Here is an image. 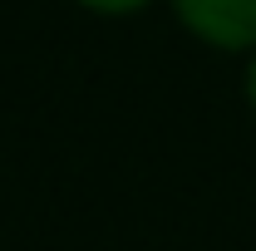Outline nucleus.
Instances as JSON below:
<instances>
[{
  "mask_svg": "<svg viewBox=\"0 0 256 251\" xmlns=\"http://www.w3.org/2000/svg\"><path fill=\"white\" fill-rule=\"evenodd\" d=\"M172 15L212 50H256V0H172Z\"/></svg>",
  "mask_w": 256,
  "mask_h": 251,
  "instance_id": "nucleus-1",
  "label": "nucleus"
},
{
  "mask_svg": "<svg viewBox=\"0 0 256 251\" xmlns=\"http://www.w3.org/2000/svg\"><path fill=\"white\" fill-rule=\"evenodd\" d=\"M84 10H94V15H108V20H124V15H138L148 0H79Z\"/></svg>",
  "mask_w": 256,
  "mask_h": 251,
  "instance_id": "nucleus-2",
  "label": "nucleus"
},
{
  "mask_svg": "<svg viewBox=\"0 0 256 251\" xmlns=\"http://www.w3.org/2000/svg\"><path fill=\"white\" fill-rule=\"evenodd\" d=\"M246 98H252V108H256V54H252V69H246Z\"/></svg>",
  "mask_w": 256,
  "mask_h": 251,
  "instance_id": "nucleus-3",
  "label": "nucleus"
}]
</instances>
